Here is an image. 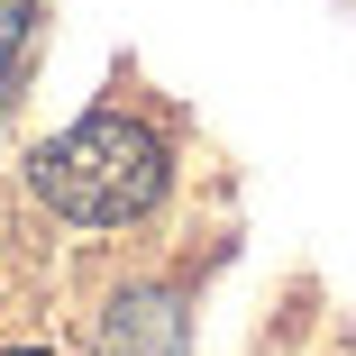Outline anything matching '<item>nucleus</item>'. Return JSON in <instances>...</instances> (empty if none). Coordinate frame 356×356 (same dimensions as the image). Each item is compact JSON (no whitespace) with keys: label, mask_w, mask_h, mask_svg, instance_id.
<instances>
[{"label":"nucleus","mask_w":356,"mask_h":356,"mask_svg":"<svg viewBox=\"0 0 356 356\" xmlns=\"http://www.w3.org/2000/svg\"><path fill=\"white\" fill-rule=\"evenodd\" d=\"M37 192L83 229H119V220H147L165 201V137L128 110H92L37 147Z\"/></svg>","instance_id":"obj_1"},{"label":"nucleus","mask_w":356,"mask_h":356,"mask_svg":"<svg viewBox=\"0 0 356 356\" xmlns=\"http://www.w3.org/2000/svg\"><path fill=\"white\" fill-rule=\"evenodd\" d=\"M183 347H192V320H183L174 283H137L101 320V356H183Z\"/></svg>","instance_id":"obj_2"},{"label":"nucleus","mask_w":356,"mask_h":356,"mask_svg":"<svg viewBox=\"0 0 356 356\" xmlns=\"http://www.w3.org/2000/svg\"><path fill=\"white\" fill-rule=\"evenodd\" d=\"M28 37H37V0H0V110H10V92H19Z\"/></svg>","instance_id":"obj_3"},{"label":"nucleus","mask_w":356,"mask_h":356,"mask_svg":"<svg viewBox=\"0 0 356 356\" xmlns=\"http://www.w3.org/2000/svg\"><path fill=\"white\" fill-rule=\"evenodd\" d=\"M10 356H55V347H10Z\"/></svg>","instance_id":"obj_4"}]
</instances>
